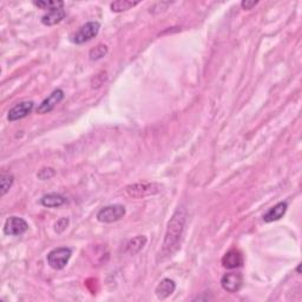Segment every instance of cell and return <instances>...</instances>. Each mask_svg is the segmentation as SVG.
Returning <instances> with one entry per match:
<instances>
[{
	"label": "cell",
	"instance_id": "obj_1",
	"mask_svg": "<svg viewBox=\"0 0 302 302\" xmlns=\"http://www.w3.org/2000/svg\"><path fill=\"white\" fill-rule=\"evenodd\" d=\"M185 220H187L185 210L183 208H178L172 215L171 220L169 221L167 231H165L163 247L161 250L163 256H169L178 249L182 236H183Z\"/></svg>",
	"mask_w": 302,
	"mask_h": 302
},
{
	"label": "cell",
	"instance_id": "obj_2",
	"mask_svg": "<svg viewBox=\"0 0 302 302\" xmlns=\"http://www.w3.org/2000/svg\"><path fill=\"white\" fill-rule=\"evenodd\" d=\"M125 191L130 197L134 198H144L152 195H157L163 191V185L158 183H135L130 184L125 188Z\"/></svg>",
	"mask_w": 302,
	"mask_h": 302
},
{
	"label": "cell",
	"instance_id": "obj_3",
	"mask_svg": "<svg viewBox=\"0 0 302 302\" xmlns=\"http://www.w3.org/2000/svg\"><path fill=\"white\" fill-rule=\"evenodd\" d=\"M72 251L70 248L66 247H61V248H56L50 251L48 254V263L52 269L56 270H62L66 267V264L69 263L70 258H71Z\"/></svg>",
	"mask_w": 302,
	"mask_h": 302
},
{
	"label": "cell",
	"instance_id": "obj_4",
	"mask_svg": "<svg viewBox=\"0 0 302 302\" xmlns=\"http://www.w3.org/2000/svg\"><path fill=\"white\" fill-rule=\"evenodd\" d=\"M125 212V207L122 204L106 205L97 212V220L102 223H114L122 220Z\"/></svg>",
	"mask_w": 302,
	"mask_h": 302
},
{
	"label": "cell",
	"instance_id": "obj_5",
	"mask_svg": "<svg viewBox=\"0 0 302 302\" xmlns=\"http://www.w3.org/2000/svg\"><path fill=\"white\" fill-rule=\"evenodd\" d=\"M99 29H101V25H99L98 22L86 23L75 33V36L72 37V42L78 45L84 44V43L91 41L92 38H95L98 35Z\"/></svg>",
	"mask_w": 302,
	"mask_h": 302
},
{
	"label": "cell",
	"instance_id": "obj_6",
	"mask_svg": "<svg viewBox=\"0 0 302 302\" xmlns=\"http://www.w3.org/2000/svg\"><path fill=\"white\" fill-rule=\"evenodd\" d=\"M29 229V224L24 218L11 216L5 222L4 233L9 236H19L23 235Z\"/></svg>",
	"mask_w": 302,
	"mask_h": 302
},
{
	"label": "cell",
	"instance_id": "obj_7",
	"mask_svg": "<svg viewBox=\"0 0 302 302\" xmlns=\"http://www.w3.org/2000/svg\"><path fill=\"white\" fill-rule=\"evenodd\" d=\"M63 99H64V91L61 90V89H57V90L53 91L48 98L44 99V101L41 103V105L37 108V114H49V112H51Z\"/></svg>",
	"mask_w": 302,
	"mask_h": 302
},
{
	"label": "cell",
	"instance_id": "obj_8",
	"mask_svg": "<svg viewBox=\"0 0 302 302\" xmlns=\"http://www.w3.org/2000/svg\"><path fill=\"white\" fill-rule=\"evenodd\" d=\"M33 108H35V103L32 101H25V102L18 103V104L13 106L11 110L9 111L8 119L10 122H15L28 117V116L32 112Z\"/></svg>",
	"mask_w": 302,
	"mask_h": 302
},
{
	"label": "cell",
	"instance_id": "obj_9",
	"mask_svg": "<svg viewBox=\"0 0 302 302\" xmlns=\"http://www.w3.org/2000/svg\"><path fill=\"white\" fill-rule=\"evenodd\" d=\"M243 284V276L241 273H228L221 278V286L229 293H236Z\"/></svg>",
	"mask_w": 302,
	"mask_h": 302
},
{
	"label": "cell",
	"instance_id": "obj_10",
	"mask_svg": "<svg viewBox=\"0 0 302 302\" xmlns=\"http://www.w3.org/2000/svg\"><path fill=\"white\" fill-rule=\"evenodd\" d=\"M243 264V256L242 253L237 249H231L228 253L224 254L222 258V265L227 269H235V268H240Z\"/></svg>",
	"mask_w": 302,
	"mask_h": 302
},
{
	"label": "cell",
	"instance_id": "obj_11",
	"mask_svg": "<svg viewBox=\"0 0 302 302\" xmlns=\"http://www.w3.org/2000/svg\"><path fill=\"white\" fill-rule=\"evenodd\" d=\"M175 289H176L175 281L170 280V278H163V280L159 282L158 286L156 287L155 293L157 295L158 298L164 300V298L170 296V295L175 291Z\"/></svg>",
	"mask_w": 302,
	"mask_h": 302
},
{
	"label": "cell",
	"instance_id": "obj_12",
	"mask_svg": "<svg viewBox=\"0 0 302 302\" xmlns=\"http://www.w3.org/2000/svg\"><path fill=\"white\" fill-rule=\"evenodd\" d=\"M66 13L64 9H56V10H50L42 17V23L46 26H53L58 23H61L63 19L65 18Z\"/></svg>",
	"mask_w": 302,
	"mask_h": 302
},
{
	"label": "cell",
	"instance_id": "obj_13",
	"mask_svg": "<svg viewBox=\"0 0 302 302\" xmlns=\"http://www.w3.org/2000/svg\"><path fill=\"white\" fill-rule=\"evenodd\" d=\"M288 205L286 202H278L276 205H274L273 208L269 209L267 211V214L263 216V221L267 222V223H270V222L277 221L286 214Z\"/></svg>",
	"mask_w": 302,
	"mask_h": 302
},
{
	"label": "cell",
	"instance_id": "obj_14",
	"mask_svg": "<svg viewBox=\"0 0 302 302\" xmlns=\"http://www.w3.org/2000/svg\"><path fill=\"white\" fill-rule=\"evenodd\" d=\"M42 205L48 208H58L66 203V198L61 194H48L41 198Z\"/></svg>",
	"mask_w": 302,
	"mask_h": 302
},
{
	"label": "cell",
	"instance_id": "obj_15",
	"mask_svg": "<svg viewBox=\"0 0 302 302\" xmlns=\"http://www.w3.org/2000/svg\"><path fill=\"white\" fill-rule=\"evenodd\" d=\"M147 244V237L145 236H137L132 238L128 242L127 244V253L130 255H135L141 251L144 248V245Z\"/></svg>",
	"mask_w": 302,
	"mask_h": 302
},
{
	"label": "cell",
	"instance_id": "obj_16",
	"mask_svg": "<svg viewBox=\"0 0 302 302\" xmlns=\"http://www.w3.org/2000/svg\"><path fill=\"white\" fill-rule=\"evenodd\" d=\"M139 2H129V0H118V2H114L110 5L112 12H124L130 10L134 6L138 5Z\"/></svg>",
	"mask_w": 302,
	"mask_h": 302
},
{
	"label": "cell",
	"instance_id": "obj_17",
	"mask_svg": "<svg viewBox=\"0 0 302 302\" xmlns=\"http://www.w3.org/2000/svg\"><path fill=\"white\" fill-rule=\"evenodd\" d=\"M13 182H15V177L11 174H3L2 180H0V187H2V196L8 194V191L11 189Z\"/></svg>",
	"mask_w": 302,
	"mask_h": 302
},
{
	"label": "cell",
	"instance_id": "obj_18",
	"mask_svg": "<svg viewBox=\"0 0 302 302\" xmlns=\"http://www.w3.org/2000/svg\"><path fill=\"white\" fill-rule=\"evenodd\" d=\"M37 8H41L43 10H56V9H62L64 6L63 2H35L33 3Z\"/></svg>",
	"mask_w": 302,
	"mask_h": 302
},
{
	"label": "cell",
	"instance_id": "obj_19",
	"mask_svg": "<svg viewBox=\"0 0 302 302\" xmlns=\"http://www.w3.org/2000/svg\"><path fill=\"white\" fill-rule=\"evenodd\" d=\"M108 53V48L105 45H98L97 48L92 49L90 51V59L91 61H98L104 57V56Z\"/></svg>",
	"mask_w": 302,
	"mask_h": 302
},
{
	"label": "cell",
	"instance_id": "obj_20",
	"mask_svg": "<svg viewBox=\"0 0 302 302\" xmlns=\"http://www.w3.org/2000/svg\"><path fill=\"white\" fill-rule=\"evenodd\" d=\"M53 176H55V170L52 168H44L38 172V177L43 181L49 180V178L53 177Z\"/></svg>",
	"mask_w": 302,
	"mask_h": 302
},
{
	"label": "cell",
	"instance_id": "obj_21",
	"mask_svg": "<svg viewBox=\"0 0 302 302\" xmlns=\"http://www.w3.org/2000/svg\"><path fill=\"white\" fill-rule=\"evenodd\" d=\"M68 225H69V218H62V220H59L57 223H56V231H57V233H63V231L65 230L66 228H68Z\"/></svg>",
	"mask_w": 302,
	"mask_h": 302
},
{
	"label": "cell",
	"instance_id": "obj_22",
	"mask_svg": "<svg viewBox=\"0 0 302 302\" xmlns=\"http://www.w3.org/2000/svg\"><path fill=\"white\" fill-rule=\"evenodd\" d=\"M258 2H255V0H244V2L241 3V6L243 10H251L255 5H257Z\"/></svg>",
	"mask_w": 302,
	"mask_h": 302
}]
</instances>
